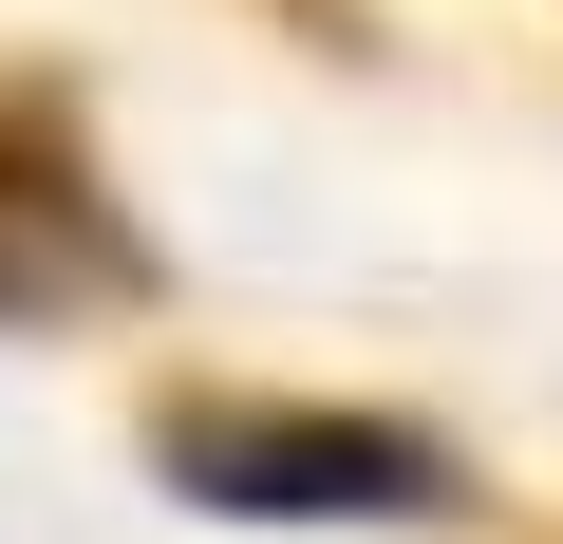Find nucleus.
<instances>
[{"instance_id":"f257e3e1","label":"nucleus","mask_w":563,"mask_h":544,"mask_svg":"<svg viewBox=\"0 0 563 544\" xmlns=\"http://www.w3.org/2000/svg\"><path fill=\"white\" fill-rule=\"evenodd\" d=\"M151 469L188 507H244V525H339V507H432V432L357 413V395H169L151 413Z\"/></svg>"},{"instance_id":"f03ea898","label":"nucleus","mask_w":563,"mask_h":544,"mask_svg":"<svg viewBox=\"0 0 563 544\" xmlns=\"http://www.w3.org/2000/svg\"><path fill=\"white\" fill-rule=\"evenodd\" d=\"M113 301H151V244H132L76 95L57 76H0V338L20 320H113Z\"/></svg>"}]
</instances>
